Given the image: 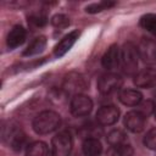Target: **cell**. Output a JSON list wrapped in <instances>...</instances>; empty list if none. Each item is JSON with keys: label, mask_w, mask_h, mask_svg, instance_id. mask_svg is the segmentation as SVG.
<instances>
[{"label": "cell", "mask_w": 156, "mask_h": 156, "mask_svg": "<svg viewBox=\"0 0 156 156\" xmlns=\"http://www.w3.org/2000/svg\"><path fill=\"white\" fill-rule=\"evenodd\" d=\"M61 124V117L54 111H43L33 119V129L37 134H49Z\"/></svg>", "instance_id": "6da1fadb"}, {"label": "cell", "mask_w": 156, "mask_h": 156, "mask_svg": "<svg viewBox=\"0 0 156 156\" xmlns=\"http://www.w3.org/2000/svg\"><path fill=\"white\" fill-rule=\"evenodd\" d=\"M138 49L133 43H126L121 50L122 69L127 76H135L138 69Z\"/></svg>", "instance_id": "7a4b0ae2"}, {"label": "cell", "mask_w": 156, "mask_h": 156, "mask_svg": "<svg viewBox=\"0 0 156 156\" xmlns=\"http://www.w3.org/2000/svg\"><path fill=\"white\" fill-rule=\"evenodd\" d=\"M2 136L15 151H20L27 139L24 132L16 123H9V126H5L2 129Z\"/></svg>", "instance_id": "3957f363"}, {"label": "cell", "mask_w": 156, "mask_h": 156, "mask_svg": "<svg viewBox=\"0 0 156 156\" xmlns=\"http://www.w3.org/2000/svg\"><path fill=\"white\" fill-rule=\"evenodd\" d=\"M72 151V136L68 132L57 133L51 140L52 156H69Z\"/></svg>", "instance_id": "277c9868"}, {"label": "cell", "mask_w": 156, "mask_h": 156, "mask_svg": "<svg viewBox=\"0 0 156 156\" xmlns=\"http://www.w3.org/2000/svg\"><path fill=\"white\" fill-rule=\"evenodd\" d=\"M62 89L65 90L66 94H69L73 96L80 95L87 89V80L82 74L77 72H71L65 77Z\"/></svg>", "instance_id": "5b68a950"}, {"label": "cell", "mask_w": 156, "mask_h": 156, "mask_svg": "<svg viewBox=\"0 0 156 156\" xmlns=\"http://www.w3.org/2000/svg\"><path fill=\"white\" fill-rule=\"evenodd\" d=\"M123 84V80L121 78V76L116 74V73H106L102 74L99 80H98V89L100 90L101 94H112L115 91H117Z\"/></svg>", "instance_id": "8992f818"}, {"label": "cell", "mask_w": 156, "mask_h": 156, "mask_svg": "<svg viewBox=\"0 0 156 156\" xmlns=\"http://www.w3.org/2000/svg\"><path fill=\"white\" fill-rule=\"evenodd\" d=\"M93 110V101L87 95H76L71 100V112L76 117L88 116Z\"/></svg>", "instance_id": "52a82bcc"}, {"label": "cell", "mask_w": 156, "mask_h": 156, "mask_svg": "<svg viewBox=\"0 0 156 156\" xmlns=\"http://www.w3.org/2000/svg\"><path fill=\"white\" fill-rule=\"evenodd\" d=\"M139 57L149 65L156 63V41L150 38H143L138 45Z\"/></svg>", "instance_id": "ba28073f"}, {"label": "cell", "mask_w": 156, "mask_h": 156, "mask_svg": "<svg viewBox=\"0 0 156 156\" xmlns=\"http://www.w3.org/2000/svg\"><path fill=\"white\" fill-rule=\"evenodd\" d=\"M145 123H146V117L138 110L129 111L124 116V126L127 127L128 130H130L133 133L143 132L145 128Z\"/></svg>", "instance_id": "9c48e42d"}, {"label": "cell", "mask_w": 156, "mask_h": 156, "mask_svg": "<svg viewBox=\"0 0 156 156\" xmlns=\"http://www.w3.org/2000/svg\"><path fill=\"white\" fill-rule=\"evenodd\" d=\"M119 110L113 105H105L96 112V121L101 126H111L118 121Z\"/></svg>", "instance_id": "30bf717a"}, {"label": "cell", "mask_w": 156, "mask_h": 156, "mask_svg": "<svg viewBox=\"0 0 156 156\" xmlns=\"http://www.w3.org/2000/svg\"><path fill=\"white\" fill-rule=\"evenodd\" d=\"M134 84L139 88H152L156 85V69L144 68L134 76Z\"/></svg>", "instance_id": "8fae6325"}, {"label": "cell", "mask_w": 156, "mask_h": 156, "mask_svg": "<svg viewBox=\"0 0 156 156\" xmlns=\"http://www.w3.org/2000/svg\"><path fill=\"white\" fill-rule=\"evenodd\" d=\"M78 37H79V30H72V32H69L68 34H66V35L56 44V46H55V49H54L55 56H57V57L63 56V55L73 46V44H74L76 40L78 39Z\"/></svg>", "instance_id": "7c38bea8"}, {"label": "cell", "mask_w": 156, "mask_h": 156, "mask_svg": "<svg viewBox=\"0 0 156 156\" xmlns=\"http://www.w3.org/2000/svg\"><path fill=\"white\" fill-rule=\"evenodd\" d=\"M119 60H121L119 49H118V46L116 44H112L111 46H108V49L102 55L101 63L106 69H113V68H116L118 66Z\"/></svg>", "instance_id": "4fadbf2b"}, {"label": "cell", "mask_w": 156, "mask_h": 156, "mask_svg": "<svg viewBox=\"0 0 156 156\" xmlns=\"http://www.w3.org/2000/svg\"><path fill=\"white\" fill-rule=\"evenodd\" d=\"M26 35H27L26 29L22 26H20V24L13 26L12 29L10 30L9 35H7V40H6L7 41V46L10 49H16L17 46H20V45H22L24 43Z\"/></svg>", "instance_id": "5bb4252c"}, {"label": "cell", "mask_w": 156, "mask_h": 156, "mask_svg": "<svg viewBox=\"0 0 156 156\" xmlns=\"http://www.w3.org/2000/svg\"><path fill=\"white\" fill-rule=\"evenodd\" d=\"M118 99L119 101L123 104V105H127V106H138L141 100H143V95L139 90H135V89H124L119 93L118 95Z\"/></svg>", "instance_id": "9a60e30c"}, {"label": "cell", "mask_w": 156, "mask_h": 156, "mask_svg": "<svg viewBox=\"0 0 156 156\" xmlns=\"http://www.w3.org/2000/svg\"><path fill=\"white\" fill-rule=\"evenodd\" d=\"M83 154L85 156H100L102 145L98 138H87L82 145Z\"/></svg>", "instance_id": "2e32d148"}, {"label": "cell", "mask_w": 156, "mask_h": 156, "mask_svg": "<svg viewBox=\"0 0 156 156\" xmlns=\"http://www.w3.org/2000/svg\"><path fill=\"white\" fill-rule=\"evenodd\" d=\"M46 46V38L44 35H40V37H37L28 46L27 49L23 51V55L24 56H33V55H37L39 52H41Z\"/></svg>", "instance_id": "e0dca14e"}, {"label": "cell", "mask_w": 156, "mask_h": 156, "mask_svg": "<svg viewBox=\"0 0 156 156\" xmlns=\"http://www.w3.org/2000/svg\"><path fill=\"white\" fill-rule=\"evenodd\" d=\"M26 156H49V147L44 141H33L27 146Z\"/></svg>", "instance_id": "ac0fdd59"}, {"label": "cell", "mask_w": 156, "mask_h": 156, "mask_svg": "<svg viewBox=\"0 0 156 156\" xmlns=\"http://www.w3.org/2000/svg\"><path fill=\"white\" fill-rule=\"evenodd\" d=\"M107 143L111 146L128 144V136H127V134L123 130H121V129H113V130H111L107 134Z\"/></svg>", "instance_id": "d6986e66"}, {"label": "cell", "mask_w": 156, "mask_h": 156, "mask_svg": "<svg viewBox=\"0 0 156 156\" xmlns=\"http://www.w3.org/2000/svg\"><path fill=\"white\" fill-rule=\"evenodd\" d=\"M140 26L150 32L151 34L156 35V13H146L140 18Z\"/></svg>", "instance_id": "ffe728a7"}, {"label": "cell", "mask_w": 156, "mask_h": 156, "mask_svg": "<svg viewBox=\"0 0 156 156\" xmlns=\"http://www.w3.org/2000/svg\"><path fill=\"white\" fill-rule=\"evenodd\" d=\"M107 156H133V147L129 144L111 146L107 150Z\"/></svg>", "instance_id": "44dd1931"}, {"label": "cell", "mask_w": 156, "mask_h": 156, "mask_svg": "<svg viewBox=\"0 0 156 156\" xmlns=\"http://www.w3.org/2000/svg\"><path fill=\"white\" fill-rule=\"evenodd\" d=\"M48 22V17L45 15V12L43 11H35V12H32L29 16H28V23L33 27H44Z\"/></svg>", "instance_id": "7402d4cb"}, {"label": "cell", "mask_w": 156, "mask_h": 156, "mask_svg": "<svg viewBox=\"0 0 156 156\" xmlns=\"http://www.w3.org/2000/svg\"><path fill=\"white\" fill-rule=\"evenodd\" d=\"M112 6H115V2H112V1H101V2L90 4L89 6L85 7V11L89 13H96V12H101L104 10H108Z\"/></svg>", "instance_id": "603a6c76"}, {"label": "cell", "mask_w": 156, "mask_h": 156, "mask_svg": "<svg viewBox=\"0 0 156 156\" xmlns=\"http://www.w3.org/2000/svg\"><path fill=\"white\" fill-rule=\"evenodd\" d=\"M51 24L58 29H63L66 27H68L69 24V20L67 16L62 15V13H58V15H55L52 18H51Z\"/></svg>", "instance_id": "cb8c5ba5"}, {"label": "cell", "mask_w": 156, "mask_h": 156, "mask_svg": "<svg viewBox=\"0 0 156 156\" xmlns=\"http://www.w3.org/2000/svg\"><path fill=\"white\" fill-rule=\"evenodd\" d=\"M156 110V104L151 100H146L144 102H140L138 105V111L141 112L145 117H147L149 115H151L154 111Z\"/></svg>", "instance_id": "d4e9b609"}, {"label": "cell", "mask_w": 156, "mask_h": 156, "mask_svg": "<svg viewBox=\"0 0 156 156\" xmlns=\"http://www.w3.org/2000/svg\"><path fill=\"white\" fill-rule=\"evenodd\" d=\"M144 144L146 147L151 150H156V128H152L146 133L144 138Z\"/></svg>", "instance_id": "484cf974"}, {"label": "cell", "mask_w": 156, "mask_h": 156, "mask_svg": "<svg viewBox=\"0 0 156 156\" xmlns=\"http://www.w3.org/2000/svg\"><path fill=\"white\" fill-rule=\"evenodd\" d=\"M154 95H155V98H156V91H155V93H154Z\"/></svg>", "instance_id": "4316f807"}]
</instances>
